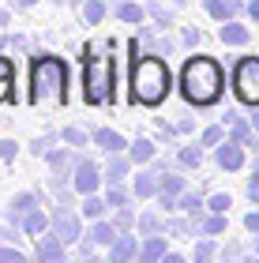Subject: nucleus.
I'll list each match as a JSON object with an SVG mask.
<instances>
[{
  "instance_id": "obj_41",
  "label": "nucleus",
  "mask_w": 259,
  "mask_h": 263,
  "mask_svg": "<svg viewBox=\"0 0 259 263\" xmlns=\"http://www.w3.org/2000/svg\"><path fill=\"white\" fill-rule=\"evenodd\" d=\"M68 4H72V8H83V0H68Z\"/></svg>"
},
{
  "instance_id": "obj_18",
  "label": "nucleus",
  "mask_w": 259,
  "mask_h": 263,
  "mask_svg": "<svg viewBox=\"0 0 259 263\" xmlns=\"http://www.w3.org/2000/svg\"><path fill=\"white\" fill-rule=\"evenodd\" d=\"M154 192H158L154 173H135V199H150Z\"/></svg>"
},
{
  "instance_id": "obj_32",
  "label": "nucleus",
  "mask_w": 259,
  "mask_h": 263,
  "mask_svg": "<svg viewBox=\"0 0 259 263\" xmlns=\"http://www.w3.org/2000/svg\"><path fill=\"white\" fill-rule=\"evenodd\" d=\"M11 87H15V79H0V105L15 102V90H11Z\"/></svg>"
},
{
  "instance_id": "obj_6",
  "label": "nucleus",
  "mask_w": 259,
  "mask_h": 263,
  "mask_svg": "<svg viewBox=\"0 0 259 263\" xmlns=\"http://www.w3.org/2000/svg\"><path fill=\"white\" fill-rule=\"evenodd\" d=\"M49 230L61 237L64 245H75V241H83L87 230H83V211H75V207H56L53 211V226Z\"/></svg>"
},
{
  "instance_id": "obj_42",
  "label": "nucleus",
  "mask_w": 259,
  "mask_h": 263,
  "mask_svg": "<svg viewBox=\"0 0 259 263\" xmlns=\"http://www.w3.org/2000/svg\"><path fill=\"white\" fill-rule=\"evenodd\" d=\"M49 4H68V0H49Z\"/></svg>"
},
{
  "instance_id": "obj_7",
  "label": "nucleus",
  "mask_w": 259,
  "mask_h": 263,
  "mask_svg": "<svg viewBox=\"0 0 259 263\" xmlns=\"http://www.w3.org/2000/svg\"><path fill=\"white\" fill-rule=\"evenodd\" d=\"M102 165L98 162H90V158H83V154H75V170H72V188L79 196H90V192H98L102 188Z\"/></svg>"
},
{
  "instance_id": "obj_31",
  "label": "nucleus",
  "mask_w": 259,
  "mask_h": 263,
  "mask_svg": "<svg viewBox=\"0 0 259 263\" xmlns=\"http://www.w3.org/2000/svg\"><path fill=\"white\" fill-rule=\"evenodd\" d=\"M0 79H15V61L8 53H0Z\"/></svg>"
},
{
  "instance_id": "obj_5",
  "label": "nucleus",
  "mask_w": 259,
  "mask_h": 263,
  "mask_svg": "<svg viewBox=\"0 0 259 263\" xmlns=\"http://www.w3.org/2000/svg\"><path fill=\"white\" fill-rule=\"evenodd\" d=\"M233 90H237L241 102L259 105V57H244V61L233 68Z\"/></svg>"
},
{
  "instance_id": "obj_16",
  "label": "nucleus",
  "mask_w": 259,
  "mask_h": 263,
  "mask_svg": "<svg viewBox=\"0 0 259 263\" xmlns=\"http://www.w3.org/2000/svg\"><path fill=\"white\" fill-rule=\"evenodd\" d=\"M79 11H83L87 27H98V23H105V11H109V8H105V0H83V8H79Z\"/></svg>"
},
{
  "instance_id": "obj_34",
  "label": "nucleus",
  "mask_w": 259,
  "mask_h": 263,
  "mask_svg": "<svg viewBox=\"0 0 259 263\" xmlns=\"http://www.w3.org/2000/svg\"><path fill=\"white\" fill-rule=\"evenodd\" d=\"M181 162H184V165H199V151H195V147H188V151L181 154Z\"/></svg>"
},
{
  "instance_id": "obj_22",
  "label": "nucleus",
  "mask_w": 259,
  "mask_h": 263,
  "mask_svg": "<svg viewBox=\"0 0 259 263\" xmlns=\"http://www.w3.org/2000/svg\"><path fill=\"white\" fill-rule=\"evenodd\" d=\"M139 256L143 259H162L166 256V241H162V237H150V241L139 245Z\"/></svg>"
},
{
  "instance_id": "obj_2",
  "label": "nucleus",
  "mask_w": 259,
  "mask_h": 263,
  "mask_svg": "<svg viewBox=\"0 0 259 263\" xmlns=\"http://www.w3.org/2000/svg\"><path fill=\"white\" fill-rule=\"evenodd\" d=\"M64 102H68V64L53 53L34 57V64H30V105L56 109Z\"/></svg>"
},
{
  "instance_id": "obj_29",
  "label": "nucleus",
  "mask_w": 259,
  "mask_h": 263,
  "mask_svg": "<svg viewBox=\"0 0 259 263\" xmlns=\"http://www.w3.org/2000/svg\"><path fill=\"white\" fill-rule=\"evenodd\" d=\"M113 222H116V230L124 233V230H132L135 218H132V211H128V207H116V218H113Z\"/></svg>"
},
{
  "instance_id": "obj_28",
  "label": "nucleus",
  "mask_w": 259,
  "mask_h": 263,
  "mask_svg": "<svg viewBox=\"0 0 259 263\" xmlns=\"http://www.w3.org/2000/svg\"><path fill=\"white\" fill-rule=\"evenodd\" d=\"M210 15H214V19H229L233 4H226V0H210Z\"/></svg>"
},
{
  "instance_id": "obj_23",
  "label": "nucleus",
  "mask_w": 259,
  "mask_h": 263,
  "mask_svg": "<svg viewBox=\"0 0 259 263\" xmlns=\"http://www.w3.org/2000/svg\"><path fill=\"white\" fill-rule=\"evenodd\" d=\"M56 139H61V136H49V132H45V136H38V139H30V154L45 158V154H49V151L56 147Z\"/></svg>"
},
{
  "instance_id": "obj_25",
  "label": "nucleus",
  "mask_w": 259,
  "mask_h": 263,
  "mask_svg": "<svg viewBox=\"0 0 259 263\" xmlns=\"http://www.w3.org/2000/svg\"><path fill=\"white\" fill-rule=\"evenodd\" d=\"M0 45H4V49H30L34 38H27V34H8V38L0 42Z\"/></svg>"
},
{
  "instance_id": "obj_1",
  "label": "nucleus",
  "mask_w": 259,
  "mask_h": 263,
  "mask_svg": "<svg viewBox=\"0 0 259 263\" xmlns=\"http://www.w3.org/2000/svg\"><path fill=\"white\" fill-rule=\"evenodd\" d=\"M169 87H173V76H169V64L162 61L158 53H132V71H128V98L135 105H147L154 109L169 98Z\"/></svg>"
},
{
  "instance_id": "obj_17",
  "label": "nucleus",
  "mask_w": 259,
  "mask_h": 263,
  "mask_svg": "<svg viewBox=\"0 0 259 263\" xmlns=\"http://www.w3.org/2000/svg\"><path fill=\"white\" fill-rule=\"evenodd\" d=\"M116 19H121V23H132V27H135V23H143V8L132 4V0H121V4H116Z\"/></svg>"
},
{
  "instance_id": "obj_26",
  "label": "nucleus",
  "mask_w": 259,
  "mask_h": 263,
  "mask_svg": "<svg viewBox=\"0 0 259 263\" xmlns=\"http://www.w3.org/2000/svg\"><path fill=\"white\" fill-rule=\"evenodd\" d=\"M15 154H19V143L8 139V136H0V162H11Z\"/></svg>"
},
{
  "instance_id": "obj_19",
  "label": "nucleus",
  "mask_w": 259,
  "mask_h": 263,
  "mask_svg": "<svg viewBox=\"0 0 259 263\" xmlns=\"http://www.w3.org/2000/svg\"><path fill=\"white\" fill-rule=\"evenodd\" d=\"M150 154H154V143H150V139L128 143V158H132V162H150Z\"/></svg>"
},
{
  "instance_id": "obj_39",
  "label": "nucleus",
  "mask_w": 259,
  "mask_h": 263,
  "mask_svg": "<svg viewBox=\"0 0 259 263\" xmlns=\"http://www.w3.org/2000/svg\"><path fill=\"white\" fill-rule=\"evenodd\" d=\"M248 226H252V230H259V214H252V218H248Z\"/></svg>"
},
{
  "instance_id": "obj_35",
  "label": "nucleus",
  "mask_w": 259,
  "mask_h": 263,
  "mask_svg": "<svg viewBox=\"0 0 259 263\" xmlns=\"http://www.w3.org/2000/svg\"><path fill=\"white\" fill-rule=\"evenodd\" d=\"M38 0H11V11H27V8H34Z\"/></svg>"
},
{
  "instance_id": "obj_33",
  "label": "nucleus",
  "mask_w": 259,
  "mask_h": 263,
  "mask_svg": "<svg viewBox=\"0 0 259 263\" xmlns=\"http://www.w3.org/2000/svg\"><path fill=\"white\" fill-rule=\"evenodd\" d=\"M139 230H143V233H154V230H158V218H154V214H143V218H139Z\"/></svg>"
},
{
  "instance_id": "obj_13",
  "label": "nucleus",
  "mask_w": 259,
  "mask_h": 263,
  "mask_svg": "<svg viewBox=\"0 0 259 263\" xmlns=\"http://www.w3.org/2000/svg\"><path fill=\"white\" fill-rule=\"evenodd\" d=\"M128 165H132V158H121V151H116V154H109V162L102 165L105 184H121L124 177H128Z\"/></svg>"
},
{
  "instance_id": "obj_30",
  "label": "nucleus",
  "mask_w": 259,
  "mask_h": 263,
  "mask_svg": "<svg viewBox=\"0 0 259 263\" xmlns=\"http://www.w3.org/2000/svg\"><path fill=\"white\" fill-rule=\"evenodd\" d=\"M0 263H23V252L11 245H0Z\"/></svg>"
},
{
  "instance_id": "obj_3",
  "label": "nucleus",
  "mask_w": 259,
  "mask_h": 263,
  "mask_svg": "<svg viewBox=\"0 0 259 263\" xmlns=\"http://www.w3.org/2000/svg\"><path fill=\"white\" fill-rule=\"evenodd\" d=\"M222 87H226V76L210 57H192L181 68V94L188 98V105H214L222 98Z\"/></svg>"
},
{
  "instance_id": "obj_14",
  "label": "nucleus",
  "mask_w": 259,
  "mask_h": 263,
  "mask_svg": "<svg viewBox=\"0 0 259 263\" xmlns=\"http://www.w3.org/2000/svg\"><path fill=\"white\" fill-rule=\"evenodd\" d=\"M49 226H53V214H45V211L38 207V211H30L27 218H23V233H27V237H42Z\"/></svg>"
},
{
  "instance_id": "obj_27",
  "label": "nucleus",
  "mask_w": 259,
  "mask_h": 263,
  "mask_svg": "<svg viewBox=\"0 0 259 263\" xmlns=\"http://www.w3.org/2000/svg\"><path fill=\"white\" fill-rule=\"evenodd\" d=\"M222 42H244V27H233V23H226V27H222Z\"/></svg>"
},
{
  "instance_id": "obj_36",
  "label": "nucleus",
  "mask_w": 259,
  "mask_h": 263,
  "mask_svg": "<svg viewBox=\"0 0 259 263\" xmlns=\"http://www.w3.org/2000/svg\"><path fill=\"white\" fill-rule=\"evenodd\" d=\"M176 188H181V181H176V177H166V181H162V192H176Z\"/></svg>"
},
{
  "instance_id": "obj_10",
  "label": "nucleus",
  "mask_w": 259,
  "mask_h": 263,
  "mask_svg": "<svg viewBox=\"0 0 259 263\" xmlns=\"http://www.w3.org/2000/svg\"><path fill=\"white\" fill-rule=\"evenodd\" d=\"M90 143H94L98 151H105V154H116V151L128 147L124 136H121V132H113V128H94V132H90Z\"/></svg>"
},
{
  "instance_id": "obj_20",
  "label": "nucleus",
  "mask_w": 259,
  "mask_h": 263,
  "mask_svg": "<svg viewBox=\"0 0 259 263\" xmlns=\"http://www.w3.org/2000/svg\"><path fill=\"white\" fill-rule=\"evenodd\" d=\"M218 165H222V170H237V165H241V147H237V143H226V147L218 151Z\"/></svg>"
},
{
  "instance_id": "obj_15",
  "label": "nucleus",
  "mask_w": 259,
  "mask_h": 263,
  "mask_svg": "<svg viewBox=\"0 0 259 263\" xmlns=\"http://www.w3.org/2000/svg\"><path fill=\"white\" fill-rule=\"evenodd\" d=\"M79 211H83V218H105V211H109V203H105V196H98V192H90V196H83V203H79Z\"/></svg>"
},
{
  "instance_id": "obj_40",
  "label": "nucleus",
  "mask_w": 259,
  "mask_h": 263,
  "mask_svg": "<svg viewBox=\"0 0 259 263\" xmlns=\"http://www.w3.org/2000/svg\"><path fill=\"white\" fill-rule=\"evenodd\" d=\"M252 15L259 19V0H252Z\"/></svg>"
},
{
  "instance_id": "obj_12",
  "label": "nucleus",
  "mask_w": 259,
  "mask_h": 263,
  "mask_svg": "<svg viewBox=\"0 0 259 263\" xmlns=\"http://www.w3.org/2000/svg\"><path fill=\"white\" fill-rule=\"evenodd\" d=\"M105 252H109V259L113 263H124V259H132V256H139V245H135V237L132 233H121V237H116V241L109 245V248H105Z\"/></svg>"
},
{
  "instance_id": "obj_8",
  "label": "nucleus",
  "mask_w": 259,
  "mask_h": 263,
  "mask_svg": "<svg viewBox=\"0 0 259 263\" xmlns=\"http://www.w3.org/2000/svg\"><path fill=\"white\" fill-rule=\"evenodd\" d=\"M42 192H19V196H11L8 199V211H4V218L11 222V226H19V230H23V218H27V214L30 211H38L42 207Z\"/></svg>"
},
{
  "instance_id": "obj_11",
  "label": "nucleus",
  "mask_w": 259,
  "mask_h": 263,
  "mask_svg": "<svg viewBox=\"0 0 259 263\" xmlns=\"http://www.w3.org/2000/svg\"><path fill=\"white\" fill-rule=\"evenodd\" d=\"M87 237H90V241L98 245V248H109V245L116 241V237H121V230H116V222L94 218V222H90V230H87Z\"/></svg>"
},
{
  "instance_id": "obj_38",
  "label": "nucleus",
  "mask_w": 259,
  "mask_h": 263,
  "mask_svg": "<svg viewBox=\"0 0 259 263\" xmlns=\"http://www.w3.org/2000/svg\"><path fill=\"white\" fill-rule=\"evenodd\" d=\"M0 27H11V11L8 8H0Z\"/></svg>"
},
{
  "instance_id": "obj_24",
  "label": "nucleus",
  "mask_w": 259,
  "mask_h": 263,
  "mask_svg": "<svg viewBox=\"0 0 259 263\" xmlns=\"http://www.w3.org/2000/svg\"><path fill=\"white\" fill-rule=\"evenodd\" d=\"M105 203H109V207H128V192L121 184H109L105 188Z\"/></svg>"
},
{
  "instance_id": "obj_21",
  "label": "nucleus",
  "mask_w": 259,
  "mask_h": 263,
  "mask_svg": "<svg viewBox=\"0 0 259 263\" xmlns=\"http://www.w3.org/2000/svg\"><path fill=\"white\" fill-rule=\"evenodd\" d=\"M61 143H68V147H75V151H79V147H87V143H90V132H83V128H75V124H72V128H64V132H61Z\"/></svg>"
},
{
  "instance_id": "obj_4",
  "label": "nucleus",
  "mask_w": 259,
  "mask_h": 263,
  "mask_svg": "<svg viewBox=\"0 0 259 263\" xmlns=\"http://www.w3.org/2000/svg\"><path fill=\"white\" fill-rule=\"evenodd\" d=\"M83 98L87 105H113V61L105 53L83 57Z\"/></svg>"
},
{
  "instance_id": "obj_9",
  "label": "nucleus",
  "mask_w": 259,
  "mask_h": 263,
  "mask_svg": "<svg viewBox=\"0 0 259 263\" xmlns=\"http://www.w3.org/2000/svg\"><path fill=\"white\" fill-rule=\"evenodd\" d=\"M34 241H38V245H34V256H38V259H45V263L64 259V252H68V245H64V241H61V237H56L53 230H45L42 237H34Z\"/></svg>"
},
{
  "instance_id": "obj_37",
  "label": "nucleus",
  "mask_w": 259,
  "mask_h": 263,
  "mask_svg": "<svg viewBox=\"0 0 259 263\" xmlns=\"http://www.w3.org/2000/svg\"><path fill=\"white\" fill-rule=\"evenodd\" d=\"M226 203H229L226 196H214V199H210V211H226Z\"/></svg>"
}]
</instances>
